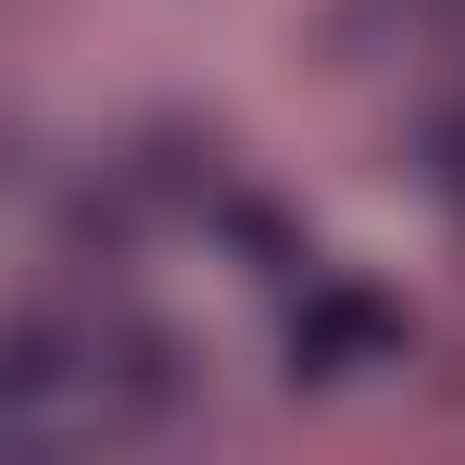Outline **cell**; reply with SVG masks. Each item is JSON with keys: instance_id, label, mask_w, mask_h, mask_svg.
Returning <instances> with one entry per match:
<instances>
[{"instance_id": "cell-1", "label": "cell", "mask_w": 465, "mask_h": 465, "mask_svg": "<svg viewBox=\"0 0 465 465\" xmlns=\"http://www.w3.org/2000/svg\"><path fill=\"white\" fill-rule=\"evenodd\" d=\"M378 352H390V314L365 290H340V277H302V302H290V378H352Z\"/></svg>"}]
</instances>
